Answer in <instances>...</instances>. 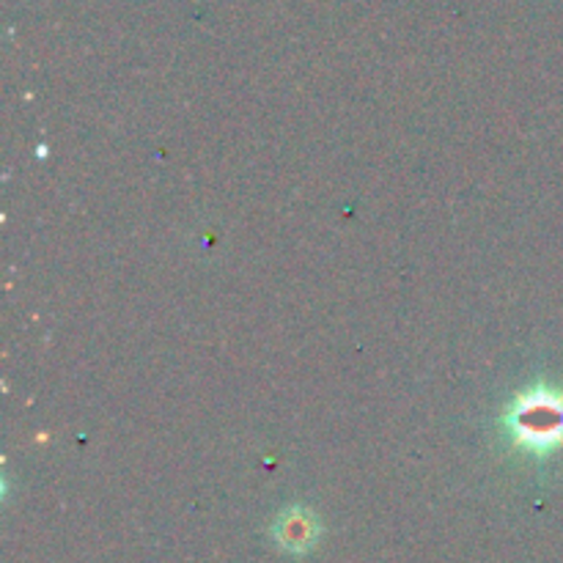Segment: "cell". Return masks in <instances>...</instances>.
<instances>
[{"instance_id":"cell-1","label":"cell","mask_w":563,"mask_h":563,"mask_svg":"<svg viewBox=\"0 0 563 563\" xmlns=\"http://www.w3.org/2000/svg\"><path fill=\"white\" fill-rule=\"evenodd\" d=\"M500 421L515 449L533 456L553 454L563 445V390L539 385L517 394Z\"/></svg>"},{"instance_id":"cell-2","label":"cell","mask_w":563,"mask_h":563,"mask_svg":"<svg viewBox=\"0 0 563 563\" xmlns=\"http://www.w3.org/2000/svg\"><path fill=\"white\" fill-rule=\"evenodd\" d=\"M317 522L311 520V511L306 509H291L289 515L284 517L280 526H275V533H278L280 544H286L289 550H302L313 542L317 537Z\"/></svg>"}]
</instances>
